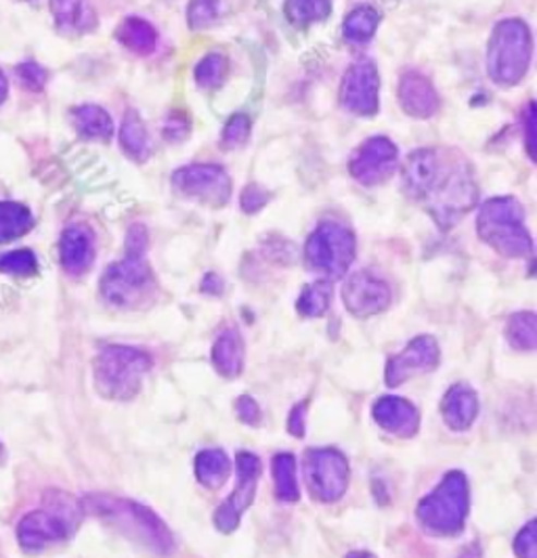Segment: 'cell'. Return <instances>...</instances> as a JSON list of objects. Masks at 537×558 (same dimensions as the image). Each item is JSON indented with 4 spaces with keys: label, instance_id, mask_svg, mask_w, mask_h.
<instances>
[{
    "label": "cell",
    "instance_id": "44dd1931",
    "mask_svg": "<svg viewBox=\"0 0 537 558\" xmlns=\"http://www.w3.org/2000/svg\"><path fill=\"white\" fill-rule=\"evenodd\" d=\"M441 411H443V420L448 422L450 429L466 431L479 413V399L471 386L455 384L443 397Z\"/></svg>",
    "mask_w": 537,
    "mask_h": 558
},
{
    "label": "cell",
    "instance_id": "d590c367",
    "mask_svg": "<svg viewBox=\"0 0 537 558\" xmlns=\"http://www.w3.org/2000/svg\"><path fill=\"white\" fill-rule=\"evenodd\" d=\"M219 17V0H192L187 9L190 28L204 29Z\"/></svg>",
    "mask_w": 537,
    "mask_h": 558
},
{
    "label": "cell",
    "instance_id": "52a82bcc",
    "mask_svg": "<svg viewBox=\"0 0 537 558\" xmlns=\"http://www.w3.org/2000/svg\"><path fill=\"white\" fill-rule=\"evenodd\" d=\"M468 506V481L460 470H452L426 498L420 499L416 519L430 535H455L464 528Z\"/></svg>",
    "mask_w": 537,
    "mask_h": 558
},
{
    "label": "cell",
    "instance_id": "4fadbf2b",
    "mask_svg": "<svg viewBox=\"0 0 537 558\" xmlns=\"http://www.w3.org/2000/svg\"><path fill=\"white\" fill-rule=\"evenodd\" d=\"M378 70L369 59L351 65L340 85V106L357 116H374L378 112Z\"/></svg>",
    "mask_w": 537,
    "mask_h": 558
},
{
    "label": "cell",
    "instance_id": "3957f363",
    "mask_svg": "<svg viewBox=\"0 0 537 558\" xmlns=\"http://www.w3.org/2000/svg\"><path fill=\"white\" fill-rule=\"evenodd\" d=\"M477 196L479 189L471 166L462 160L441 156L439 171L420 202L443 230H450L477 204Z\"/></svg>",
    "mask_w": 537,
    "mask_h": 558
},
{
    "label": "cell",
    "instance_id": "ba28073f",
    "mask_svg": "<svg viewBox=\"0 0 537 558\" xmlns=\"http://www.w3.org/2000/svg\"><path fill=\"white\" fill-rule=\"evenodd\" d=\"M151 370V357L133 347H106L95 359V386L115 401H126L142 390L143 381Z\"/></svg>",
    "mask_w": 537,
    "mask_h": 558
},
{
    "label": "cell",
    "instance_id": "6da1fadb",
    "mask_svg": "<svg viewBox=\"0 0 537 558\" xmlns=\"http://www.w3.org/2000/svg\"><path fill=\"white\" fill-rule=\"evenodd\" d=\"M147 241V230L143 225H133L126 235V257L106 269L99 288L103 300L112 307L135 309L151 300L154 275L145 261Z\"/></svg>",
    "mask_w": 537,
    "mask_h": 558
},
{
    "label": "cell",
    "instance_id": "cb8c5ba5",
    "mask_svg": "<svg viewBox=\"0 0 537 558\" xmlns=\"http://www.w3.org/2000/svg\"><path fill=\"white\" fill-rule=\"evenodd\" d=\"M72 124L76 133L90 141H110L113 137V122L99 106H81L72 112Z\"/></svg>",
    "mask_w": 537,
    "mask_h": 558
},
{
    "label": "cell",
    "instance_id": "d4e9b609",
    "mask_svg": "<svg viewBox=\"0 0 537 558\" xmlns=\"http://www.w3.org/2000/svg\"><path fill=\"white\" fill-rule=\"evenodd\" d=\"M120 146L124 149V153L131 160H135V162H145L149 158V153H151L147 128L143 124L142 116L135 110H129L126 116L122 120Z\"/></svg>",
    "mask_w": 537,
    "mask_h": 558
},
{
    "label": "cell",
    "instance_id": "f6af8a7d",
    "mask_svg": "<svg viewBox=\"0 0 537 558\" xmlns=\"http://www.w3.org/2000/svg\"><path fill=\"white\" fill-rule=\"evenodd\" d=\"M7 92H9V85H7V78H4V74L0 72V103L7 99Z\"/></svg>",
    "mask_w": 537,
    "mask_h": 558
},
{
    "label": "cell",
    "instance_id": "7a4b0ae2",
    "mask_svg": "<svg viewBox=\"0 0 537 558\" xmlns=\"http://www.w3.org/2000/svg\"><path fill=\"white\" fill-rule=\"evenodd\" d=\"M81 506L83 512H90L97 519L110 523L145 550L158 557H169L174 550L169 528L142 504L112 496H88Z\"/></svg>",
    "mask_w": 537,
    "mask_h": 558
},
{
    "label": "cell",
    "instance_id": "60d3db41",
    "mask_svg": "<svg viewBox=\"0 0 537 558\" xmlns=\"http://www.w3.org/2000/svg\"><path fill=\"white\" fill-rule=\"evenodd\" d=\"M235 408H237V416H240L242 422H246V424H258L260 422V408H258V404L253 397H246V395L240 397Z\"/></svg>",
    "mask_w": 537,
    "mask_h": 558
},
{
    "label": "cell",
    "instance_id": "484cf974",
    "mask_svg": "<svg viewBox=\"0 0 537 558\" xmlns=\"http://www.w3.org/2000/svg\"><path fill=\"white\" fill-rule=\"evenodd\" d=\"M115 36L126 49H131L133 53H139V55H149L156 49V42H158L156 28L142 17L124 20Z\"/></svg>",
    "mask_w": 537,
    "mask_h": 558
},
{
    "label": "cell",
    "instance_id": "2e32d148",
    "mask_svg": "<svg viewBox=\"0 0 537 558\" xmlns=\"http://www.w3.org/2000/svg\"><path fill=\"white\" fill-rule=\"evenodd\" d=\"M437 363H439L437 340L430 336H418L389 361L385 381L391 388H395L399 384H403L418 374H426V372L435 370Z\"/></svg>",
    "mask_w": 537,
    "mask_h": 558
},
{
    "label": "cell",
    "instance_id": "f35d334b",
    "mask_svg": "<svg viewBox=\"0 0 537 558\" xmlns=\"http://www.w3.org/2000/svg\"><path fill=\"white\" fill-rule=\"evenodd\" d=\"M514 553L518 555V558L537 557L536 521H532L527 528L516 535Z\"/></svg>",
    "mask_w": 537,
    "mask_h": 558
},
{
    "label": "cell",
    "instance_id": "7bdbcfd3",
    "mask_svg": "<svg viewBox=\"0 0 537 558\" xmlns=\"http://www.w3.org/2000/svg\"><path fill=\"white\" fill-rule=\"evenodd\" d=\"M288 429L292 435L296 437H303L305 435V404H298L294 411L290 413V422H288Z\"/></svg>",
    "mask_w": 537,
    "mask_h": 558
},
{
    "label": "cell",
    "instance_id": "836d02e7",
    "mask_svg": "<svg viewBox=\"0 0 537 558\" xmlns=\"http://www.w3.org/2000/svg\"><path fill=\"white\" fill-rule=\"evenodd\" d=\"M229 72V61L223 53H208L196 67V83L202 88L221 87Z\"/></svg>",
    "mask_w": 537,
    "mask_h": 558
},
{
    "label": "cell",
    "instance_id": "7402d4cb",
    "mask_svg": "<svg viewBox=\"0 0 537 558\" xmlns=\"http://www.w3.org/2000/svg\"><path fill=\"white\" fill-rule=\"evenodd\" d=\"M57 28L65 34H83L97 26L95 9L88 0H51Z\"/></svg>",
    "mask_w": 537,
    "mask_h": 558
},
{
    "label": "cell",
    "instance_id": "8d00e7d4",
    "mask_svg": "<svg viewBox=\"0 0 537 558\" xmlns=\"http://www.w3.org/2000/svg\"><path fill=\"white\" fill-rule=\"evenodd\" d=\"M248 137H251V117L235 114L227 122L223 131V146L240 147L248 141Z\"/></svg>",
    "mask_w": 537,
    "mask_h": 558
},
{
    "label": "cell",
    "instance_id": "f546056e",
    "mask_svg": "<svg viewBox=\"0 0 537 558\" xmlns=\"http://www.w3.org/2000/svg\"><path fill=\"white\" fill-rule=\"evenodd\" d=\"M330 11L332 0H285V15L298 28H307L315 22L326 20Z\"/></svg>",
    "mask_w": 537,
    "mask_h": 558
},
{
    "label": "cell",
    "instance_id": "ac0fdd59",
    "mask_svg": "<svg viewBox=\"0 0 537 558\" xmlns=\"http://www.w3.org/2000/svg\"><path fill=\"white\" fill-rule=\"evenodd\" d=\"M61 266L70 275H83L95 259V239L85 225H72L61 234L59 241Z\"/></svg>",
    "mask_w": 537,
    "mask_h": 558
},
{
    "label": "cell",
    "instance_id": "ee69618b",
    "mask_svg": "<svg viewBox=\"0 0 537 558\" xmlns=\"http://www.w3.org/2000/svg\"><path fill=\"white\" fill-rule=\"evenodd\" d=\"M534 137H536V106L529 103V112H527V149H529V156L534 158Z\"/></svg>",
    "mask_w": 537,
    "mask_h": 558
},
{
    "label": "cell",
    "instance_id": "e575fe53",
    "mask_svg": "<svg viewBox=\"0 0 537 558\" xmlns=\"http://www.w3.org/2000/svg\"><path fill=\"white\" fill-rule=\"evenodd\" d=\"M36 271H38V261L32 250L22 248V250L0 255V273L24 277V275H34Z\"/></svg>",
    "mask_w": 537,
    "mask_h": 558
},
{
    "label": "cell",
    "instance_id": "ffe728a7",
    "mask_svg": "<svg viewBox=\"0 0 537 558\" xmlns=\"http://www.w3.org/2000/svg\"><path fill=\"white\" fill-rule=\"evenodd\" d=\"M441 164V153L435 149H416L403 162V189L412 200H423V196L437 175Z\"/></svg>",
    "mask_w": 537,
    "mask_h": 558
},
{
    "label": "cell",
    "instance_id": "1f68e13d",
    "mask_svg": "<svg viewBox=\"0 0 537 558\" xmlns=\"http://www.w3.org/2000/svg\"><path fill=\"white\" fill-rule=\"evenodd\" d=\"M332 300V284L328 280H319L309 284L296 302V309L305 318H321Z\"/></svg>",
    "mask_w": 537,
    "mask_h": 558
},
{
    "label": "cell",
    "instance_id": "4dcf8cb0",
    "mask_svg": "<svg viewBox=\"0 0 537 558\" xmlns=\"http://www.w3.org/2000/svg\"><path fill=\"white\" fill-rule=\"evenodd\" d=\"M273 479H276V496L282 501H296L301 498L296 460L292 454H280L273 460Z\"/></svg>",
    "mask_w": 537,
    "mask_h": 558
},
{
    "label": "cell",
    "instance_id": "9a60e30c",
    "mask_svg": "<svg viewBox=\"0 0 537 558\" xmlns=\"http://www.w3.org/2000/svg\"><path fill=\"white\" fill-rule=\"evenodd\" d=\"M342 300L349 313L355 318H369L382 313L391 305V288L378 275L359 271L346 280L342 288Z\"/></svg>",
    "mask_w": 537,
    "mask_h": 558
},
{
    "label": "cell",
    "instance_id": "83f0119b",
    "mask_svg": "<svg viewBox=\"0 0 537 558\" xmlns=\"http://www.w3.org/2000/svg\"><path fill=\"white\" fill-rule=\"evenodd\" d=\"M34 227V216L20 202H0V241H11Z\"/></svg>",
    "mask_w": 537,
    "mask_h": 558
},
{
    "label": "cell",
    "instance_id": "603a6c76",
    "mask_svg": "<svg viewBox=\"0 0 537 558\" xmlns=\"http://www.w3.org/2000/svg\"><path fill=\"white\" fill-rule=\"evenodd\" d=\"M212 361L219 374L225 379H235L244 368V340L235 330H227L212 347Z\"/></svg>",
    "mask_w": 537,
    "mask_h": 558
},
{
    "label": "cell",
    "instance_id": "74e56055",
    "mask_svg": "<svg viewBox=\"0 0 537 558\" xmlns=\"http://www.w3.org/2000/svg\"><path fill=\"white\" fill-rule=\"evenodd\" d=\"M20 83L28 90H42L47 85V72L38 65V63H20L17 70H15Z\"/></svg>",
    "mask_w": 537,
    "mask_h": 558
},
{
    "label": "cell",
    "instance_id": "5b68a950",
    "mask_svg": "<svg viewBox=\"0 0 537 558\" xmlns=\"http://www.w3.org/2000/svg\"><path fill=\"white\" fill-rule=\"evenodd\" d=\"M534 58V38L525 22H500L487 47V72L498 85H518L529 72Z\"/></svg>",
    "mask_w": 537,
    "mask_h": 558
},
{
    "label": "cell",
    "instance_id": "7c38bea8",
    "mask_svg": "<svg viewBox=\"0 0 537 558\" xmlns=\"http://www.w3.org/2000/svg\"><path fill=\"white\" fill-rule=\"evenodd\" d=\"M235 462H237V487L215 512V525L223 533H231L240 525L242 514L255 501L256 483L260 476V460L255 454L242 451Z\"/></svg>",
    "mask_w": 537,
    "mask_h": 558
},
{
    "label": "cell",
    "instance_id": "7dc6e473",
    "mask_svg": "<svg viewBox=\"0 0 537 558\" xmlns=\"http://www.w3.org/2000/svg\"><path fill=\"white\" fill-rule=\"evenodd\" d=\"M0 456H2V445H0Z\"/></svg>",
    "mask_w": 537,
    "mask_h": 558
},
{
    "label": "cell",
    "instance_id": "277c9868",
    "mask_svg": "<svg viewBox=\"0 0 537 558\" xmlns=\"http://www.w3.org/2000/svg\"><path fill=\"white\" fill-rule=\"evenodd\" d=\"M477 232L485 244L509 259L534 255V239L525 227V208L514 198H491L481 206Z\"/></svg>",
    "mask_w": 537,
    "mask_h": 558
},
{
    "label": "cell",
    "instance_id": "5bb4252c",
    "mask_svg": "<svg viewBox=\"0 0 537 558\" xmlns=\"http://www.w3.org/2000/svg\"><path fill=\"white\" fill-rule=\"evenodd\" d=\"M399 151L387 137H371L357 147L349 162V171L362 185H380L395 173Z\"/></svg>",
    "mask_w": 537,
    "mask_h": 558
},
{
    "label": "cell",
    "instance_id": "d6986e66",
    "mask_svg": "<svg viewBox=\"0 0 537 558\" xmlns=\"http://www.w3.org/2000/svg\"><path fill=\"white\" fill-rule=\"evenodd\" d=\"M399 103L412 117H430L439 110V95L426 76L407 72L399 85Z\"/></svg>",
    "mask_w": 537,
    "mask_h": 558
},
{
    "label": "cell",
    "instance_id": "d6a6232c",
    "mask_svg": "<svg viewBox=\"0 0 537 558\" xmlns=\"http://www.w3.org/2000/svg\"><path fill=\"white\" fill-rule=\"evenodd\" d=\"M507 338L518 351H534L537 347V320L534 313H516L507 325Z\"/></svg>",
    "mask_w": 537,
    "mask_h": 558
},
{
    "label": "cell",
    "instance_id": "8fae6325",
    "mask_svg": "<svg viewBox=\"0 0 537 558\" xmlns=\"http://www.w3.org/2000/svg\"><path fill=\"white\" fill-rule=\"evenodd\" d=\"M172 185L187 198L221 208L231 198V178L217 164H192L172 175Z\"/></svg>",
    "mask_w": 537,
    "mask_h": 558
},
{
    "label": "cell",
    "instance_id": "ab89813d",
    "mask_svg": "<svg viewBox=\"0 0 537 558\" xmlns=\"http://www.w3.org/2000/svg\"><path fill=\"white\" fill-rule=\"evenodd\" d=\"M267 202H269V194L265 189H260L258 185H248L242 194V208L248 214H255Z\"/></svg>",
    "mask_w": 537,
    "mask_h": 558
},
{
    "label": "cell",
    "instance_id": "e0dca14e",
    "mask_svg": "<svg viewBox=\"0 0 537 558\" xmlns=\"http://www.w3.org/2000/svg\"><path fill=\"white\" fill-rule=\"evenodd\" d=\"M371 413H374V420L385 431L393 433L401 439L414 437L420 429V413L407 399H401V397L387 395V397L378 399Z\"/></svg>",
    "mask_w": 537,
    "mask_h": 558
},
{
    "label": "cell",
    "instance_id": "b9f144b4",
    "mask_svg": "<svg viewBox=\"0 0 537 558\" xmlns=\"http://www.w3.org/2000/svg\"><path fill=\"white\" fill-rule=\"evenodd\" d=\"M164 137L169 141H181L187 137V120L183 116H169L164 122Z\"/></svg>",
    "mask_w": 537,
    "mask_h": 558
},
{
    "label": "cell",
    "instance_id": "f1b7e54d",
    "mask_svg": "<svg viewBox=\"0 0 537 558\" xmlns=\"http://www.w3.org/2000/svg\"><path fill=\"white\" fill-rule=\"evenodd\" d=\"M378 24H380V13L368 4H364L349 13V17L344 20L342 32L349 42L362 45V42H368L369 38L374 36Z\"/></svg>",
    "mask_w": 537,
    "mask_h": 558
},
{
    "label": "cell",
    "instance_id": "4316f807",
    "mask_svg": "<svg viewBox=\"0 0 537 558\" xmlns=\"http://www.w3.org/2000/svg\"><path fill=\"white\" fill-rule=\"evenodd\" d=\"M231 472V460L221 449L199 451L196 458V476L199 483L208 489H219Z\"/></svg>",
    "mask_w": 537,
    "mask_h": 558
},
{
    "label": "cell",
    "instance_id": "bcb514c9",
    "mask_svg": "<svg viewBox=\"0 0 537 558\" xmlns=\"http://www.w3.org/2000/svg\"><path fill=\"white\" fill-rule=\"evenodd\" d=\"M346 558H376L374 555H369V553H351Z\"/></svg>",
    "mask_w": 537,
    "mask_h": 558
},
{
    "label": "cell",
    "instance_id": "8992f818",
    "mask_svg": "<svg viewBox=\"0 0 537 558\" xmlns=\"http://www.w3.org/2000/svg\"><path fill=\"white\" fill-rule=\"evenodd\" d=\"M83 517V506L76 499L51 492L45 501V508L32 510L17 528V540L24 550L38 553L51 544L63 542L70 533L78 528Z\"/></svg>",
    "mask_w": 537,
    "mask_h": 558
},
{
    "label": "cell",
    "instance_id": "30bf717a",
    "mask_svg": "<svg viewBox=\"0 0 537 558\" xmlns=\"http://www.w3.org/2000/svg\"><path fill=\"white\" fill-rule=\"evenodd\" d=\"M303 474L307 492L317 501H337L349 487V462L337 449H309Z\"/></svg>",
    "mask_w": 537,
    "mask_h": 558
},
{
    "label": "cell",
    "instance_id": "9c48e42d",
    "mask_svg": "<svg viewBox=\"0 0 537 558\" xmlns=\"http://www.w3.org/2000/svg\"><path fill=\"white\" fill-rule=\"evenodd\" d=\"M305 259L313 271L340 277L355 259V235L340 223L326 221L307 239Z\"/></svg>",
    "mask_w": 537,
    "mask_h": 558
}]
</instances>
